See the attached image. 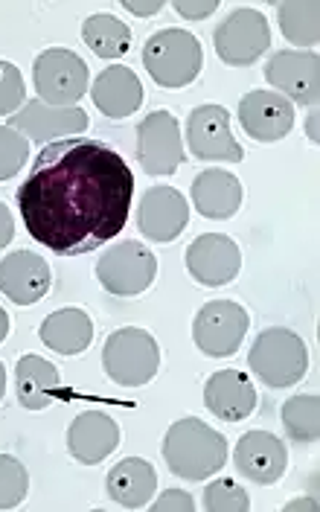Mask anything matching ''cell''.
Here are the masks:
<instances>
[{"instance_id": "1", "label": "cell", "mask_w": 320, "mask_h": 512, "mask_svg": "<svg viewBox=\"0 0 320 512\" xmlns=\"http://www.w3.org/2000/svg\"><path fill=\"white\" fill-rule=\"evenodd\" d=\"M134 172L99 140L47 143L18 190V210L32 239L62 256L88 254L128 222Z\"/></svg>"}, {"instance_id": "2", "label": "cell", "mask_w": 320, "mask_h": 512, "mask_svg": "<svg viewBox=\"0 0 320 512\" xmlns=\"http://www.w3.org/2000/svg\"><path fill=\"white\" fill-rule=\"evenodd\" d=\"M163 460L172 475L184 480H207L227 463V440L207 422L187 416L169 425L163 437Z\"/></svg>"}, {"instance_id": "3", "label": "cell", "mask_w": 320, "mask_h": 512, "mask_svg": "<svg viewBox=\"0 0 320 512\" xmlns=\"http://www.w3.org/2000/svg\"><path fill=\"white\" fill-rule=\"evenodd\" d=\"M201 44L187 30H160L143 47V64L160 88H187L201 73Z\"/></svg>"}, {"instance_id": "4", "label": "cell", "mask_w": 320, "mask_h": 512, "mask_svg": "<svg viewBox=\"0 0 320 512\" xmlns=\"http://www.w3.org/2000/svg\"><path fill=\"white\" fill-rule=\"evenodd\" d=\"M248 364L256 379L268 387H291L309 370V350L297 332L274 326L256 335L248 352Z\"/></svg>"}, {"instance_id": "5", "label": "cell", "mask_w": 320, "mask_h": 512, "mask_svg": "<svg viewBox=\"0 0 320 512\" xmlns=\"http://www.w3.org/2000/svg\"><path fill=\"white\" fill-rule=\"evenodd\" d=\"M102 367L108 379L120 387H143L160 370L158 341L137 326H126L108 335L102 350Z\"/></svg>"}, {"instance_id": "6", "label": "cell", "mask_w": 320, "mask_h": 512, "mask_svg": "<svg viewBox=\"0 0 320 512\" xmlns=\"http://www.w3.org/2000/svg\"><path fill=\"white\" fill-rule=\"evenodd\" d=\"M32 76H35L38 99L47 105H56V108L76 105L88 94V85H91L88 64L82 62L73 50H64V47L44 50L32 64Z\"/></svg>"}, {"instance_id": "7", "label": "cell", "mask_w": 320, "mask_h": 512, "mask_svg": "<svg viewBox=\"0 0 320 512\" xmlns=\"http://www.w3.org/2000/svg\"><path fill=\"white\" fill-rule=\"evenodd\" d=\"M155 274H158V259L146 245H140L134 239L117 242L96 262V280L102 283L105 291H111L117 297L143 294L155 283Z\"/></svg>"}, {"instance_id": "8", "label": "cell", "mask_w": 320, "mask_h": 512, "mask_svg": "<svg viewBox=\"0 0 320 512\" xmlns=\"http://www.w3.org/2000/svg\"><path fill=\"white\" fill-rule=\"evenodd\" d=\"M213 44H216V53L224 64L251 67L271 47L268 18L259 9L239 6L224 15L222 24L213 32Z\"/></svg>"}, {"instance_id": "9", "label": "cell", "mask_w": 320, "mask_h": 512, "mask_svg": "<svg viewBox=\"0 0 320 512\" xmlns=\"http://www.w3.org/2000/svg\"><path fill=\"white\" fill-rule=\"evenodd\" d=\"M251 326L248 312L233 300H213L192 320L195 347L210 358H227L242 347Z\"/></svg>"}, {"instance_id": "10", "label": "cell", "mask_w": 320, "mask_h": 512, "mask_svg": "<svg viewBox=\"0 0 320 512\" xmlns=\"http://www.w3.org/2000/svg\"><path fill=\"white\" fill-rule=\"evenodd\" d=\"M137 160L143 172L155 178L178 172V166L184 163V140L172 111H152L149 117H143L137 128Z\"/></svg>"}, {"instance_id": "11", "label": "cell", "mask_w": 320, "mask_h": 512, "mask_svg": "<svg viewBox=\"0 0 320 512\" xmlns=\"http://www.w3.org/2000/svg\"><path fill=\"white\" fill-rule=\"evenodd\" d=\"M187 143L192 158L210 163H239L242 146L230 131V114L222 105H198L187 120Z\"/></svg>"}, {"instance_id": "12", "label": "cell", "mask_w": 320, "mask_h": 512, "mask_svg": "<svg viewBox=\"0 0 320 512\" xmlns=\"http://www.w3.org/2000/svg\"><path fill=\"white\" fill-rule=\"evenodd\" d=\"M265 79L288 102L315 105L320 96V56L315 50H280L265 64Z\"/></svg>"}, {"instance_id": "13", "label": "cell", "mask_w": 320, "mask_h": 512, "mask_svg": "<svg viewBox=\"0 0 320 512\" xmlns=\"http://www.w3.org/2000/svg\"><path fill=\"white\" fill-rule=\"evenodd\" d=\"M190 224V207L187 198L172 187H149L140 195L137 210V227L149 242H175L184 227Z\"/></svg>"}, {"instance_id": "14", "label": "cell", "mask_w": 320, "mask_h": 512, "mask_svg": "<svg viewBox=\"0 0 320 512\" xmlns=\"http://www.w3.org/2000/svg\"><path fill=\"white\" fill-rule=\"evenodd\" d=\"M9 126L21 131L30 143H44L47 146V140L82 134L85 128L91 126V120L79 105L56 108V105L41 102V99H30V102L21 105V111H15L9 117Z\"/></svg>"}, {"instance_id": "15", "label": "cell", "mask_w": 320, "mask_h": 512, "mask_svg": "<svg viewBox=\"0 0 320 512\" xmlns=\"http://www.w3.org/2000/svg\"><path fill=\"white\" fill-rule=\"evenodd\" d=\"M233 466L242 478L268 486L286 475L288 448L271 431H248L233 448Z\"/></svg>"}, {"instance_id": "16", "label": "cell", "mask_w": 320, "mask_h": 512, "mask_svg": "<svg viewBox=\"0 0 320 512\" xmlns=\"http://www.w3.org/2000/svg\"><path fill=\"white\" fill-rule=\"evenodd\" d=\"M184 256H187V271L192 274V280H198L201 286L207 288L227 286L242 268L239 245L230 236H222V233L198 236Z\"/></svg>"}, {"instance_id": "17", "label": "cell", "mask_w": 320, "mask_h": 512, "mask_svg": "<svg viewBox=\"0 0 320 512\" xmlns=\"http://www.w3.org/2000/svg\"><path fill=\"white\" fill-rule=\"evenodd\" d=\"M239 123L259 143H277L294 126V105L277 91H251L239 102Z\"/></svg>"}, {"instance_id": "18", "label": "cell", "mask_w": 320, "mask_h": 512, "mask_svg": "<svg viewBox=\"0 0 320 512\" xmlns=\"http://www.w3.org/2000/svg\"><path fill=\"white\" fill-rule=\"evenodd\" d=\"M117 446H120V425L114 416L99 408L82 411L67 428V448L85 466L102 463Z\"/></svg>"}, {"instance_id": "19", "label": "cell", "mask_w": 320, "mask_h": 512, "mask_svg": "<svg viewBox=\"0 0 320 512\" xmlns=\"http://www.w3.org/2000/svg\"><path fill=\"white\" fill-rule=\"evenodd\" d=\"M0 291L18 303L32 306L50 291V265L35 251H15L0 259Z\"/></svg>"}, {"instance_id": "20", "label": "cell", "mask_w": 320, "mask_h": 512, "mask_svg": "<svg viewBox=\"0 0 320 512\" xmlns=\"http://www.w3.org/2000/svg\"><path fill=\"white\" fill-rule=\"evenodd\" d=\"M256 387L251 376L239 370H219L204 384V405L207 411L224 422H242L256 411Z\"/></svg>"}, {"instance_id": "21", "label": "cell", "mask_w": 320, "mask_h": 512, "mask_svg": "<svg viewBox=\"0 0 320 512\" xmlns=\"http://www.w3.org/2000/svg\"><path fill=\"white\" fill-rule=\"evenodd\" d=\"M94 105L111 120H126L143 105L140 76L126 64H111L94 79Z\"/></svg>"}, {"instance_id": "22", "label": "cell", "mask_w": 320, "mask_h": 512, "mask_svg": "<svg viewBox=\"0 0 320 512\" xmlns=\"http://www.w3.org/2000/svg\"><path fill=\"white\" fill-rule=\"evenodd\" d=\"M192 204L204 219H233L242 207V181L227 169H204L192 181Z\"/></svg>"}, {"instance_id": "23", "label": "cell", "mask_w": 320, "mask_h": 512, "mask_svg": "<svg viewBox=\"0 0 320 512\" xmlns=\"http://www.w3.org/2000/svg\"><path fill=\"white\" fill-rule=\"evenodd\" d=\"M105 489H108V498L117 501L120 507L140 510V507H146L152 501V495L158 489L155 466L149 460H143V457H126L108 472Z\"/></svg>"}, {"instance_id": "24", "label": "cell", "mask_w": 320, "mask_h": 512, "mask_svg": "<svg viewBox=\"0 0 320 512\" xmlns=\"http://www.w3.org/2000/svg\"><path fill=\"white\" fill-rule=\"evenodd\" d=\"M18 382V402L27 411H44L50 408L62 393V376L56 364H50L41 355H24L15 367Z\"/></svg>"}, {"instance_id": "25", "label": "cell", "mask_w": 320, "mask_h": 512, "mask_svg": "<svg viewBox=\"0 0 320 512\" xmlns=\"http://www.w3.org/2000/svg\"><path fill=\"white\" fill-rule=\"evenodd\" d=\"M38 335L47 344V350L59 355H79L94 341V320L82 309H59L44 318Z\"/></svg>"}, {"instance_id": "26", "label": "cell", "mask_w": 320, "mask_h": 512, "mask_svg": "<svg viewBox=\"0 0 320 512\" xmlns=\"http://www.w3.org/2000/svg\"><path fill=\"white\" fill-rule=\"evenodd\" d=\"M82 38L99 59H120L131 50V30L117 15H108V12L91 15L82 24Z\"/></svg>"}, {"instance_id": "27", "label": "cell", "mask_w": 320, "mask_h": 512, "mask_svg": "<svg viewBox=\"0 0 320 512\" xmlns=\"http://www.w3.org/2000/svg\"><path fill=\"white\" fill-rule=\"evenodd\" d=\"M277 15H280V30H283V35H286L291 44H297V47L318 44V0H283L277 6Z\"/></svg>"}, {"instance_id": "28", "label": "cell", "mask_w": 320, "mask_h": 512, "mask_svg": "<svg viewBox=\"0 0 320 512\" xmlns=\"http://www.w3.org/2000/svg\"><path fill=\"white\" fill-rule=\"evenodd\" d=\"M280 416H283V428H286L288 440H294L300 446L318 443L320 402L315 393H297V396L286 399Z\"/></svg>"}, {"instance_id": "29", "label": "cell", "mask_w": 320, "mask_h": 512, "mask_svg": "<svg viewBox=\"0 0 320 512\" xmlns=\"http://www.w3.org/2000/svg\"><path fill=\"white\" fill-rule=\"evenodd\" d=\"M27 492H30L27 466L12 454H0V510H12L24 504Z\"/></svg>"}, {"instance_id": "30", "label": "cell", "mask_w": 320, "mask_h": 512, "mask_svg": "<svg viewBox=\"0 0 320 512\" xmlns=\"http://www.w3.org/2000/svg\"><path fill=\"white\" fill-rule=\"evenodd\" d=\"M204 507L210 512H248L251 498L233 478H216L204 489Z\"/></svg>"}, {"instance_id": "31", "label": "cell", "mask_w": 320, "mask_h": 512, "mask_svg": "<svg viewBox=\"0 0 320 512\" xmlns=\"http://www.w3.org/2000/svg\"><path fill=\"white\" fill-rule=\"evenodd\" d=\"M30 158V140L12 126H0V181L15 178Z\"/></svg>"}, {"instance_id": "32", "label": "cell", "mask_w": 320, "mask_h": 512, "mask_svg": "<svg viewBox=\"0 0 320 512\" xmlns=\"http://www.w3.org/2000/svg\"><path fill=\"white\" fill-rule=\"evenodd\" d=\"M24 76L12 62H0V117H12L24 105Z\"/></svg>"}, {"instance_id": "33", "label": "cell", "mask_w": 320, "mask_h": 512, "mask_svg": "<svg viewBox=\"0 0 320 512\" xmlns=\"http://www.w3.org/2000/svg\"><path fill=\"white\" fill-rule=\"evenodd\" d=\"M195 510V498L184 489H166L158 501L152 504V512H192Z\"/></svg>"}, {"instance_id": "34", "label": "cell", "mask_w": 320, "mask_h": 512, "mask_svg": "<svg viewBox=\"0 0 320 512\" xmlns=\"http://www.w3.org/2000/svg\"><path fill=\"white\" fill-rule=\"evenodd\" d=\"M172 9L187 21H204L219 9V0H172Z\"/></svg>"}, {"instance_id": "35", "label": "cell", "mask_w": 320, "mask_h": 512, "mask_svg": "<svg viewBox=\"0 0 320 512\" xmlns=\"http://www.w3.org/2000/svg\"><path fill=\"white\" fill-rule=\"evenodd\" d=\"M123 6H126L131 15H140V18H149V15H158L160 9H163V0H152V3H137V0H123Z\"/></svg>"}, {"instance_id": "36", "label": "cell", "mask_w": 320, "mask_h": 512, "mask_svg": "<svg viewBox=\"0 0 320 512\" xmlns=\"http://www.w3.org/2000/svg\"><path fill=\"white\" fill-rule=\"evenodd\" d=\"M15 236V222H12V213L6 210V204L0 201V251L12 242Z\"/></svg>"}, {"instance_id": "37", "label": "cell", "mask_w": 320, "mask_h": 512, "mask_svg": "<svg viewBox=\"0 0 320 512\" xmlns=\"http://www.w3.org/2000/svg\"><path fill=\"white\" fill-rule=\"evenodd\" d=\"M6 335H9V315H6V309L0 306V344L6 341Z\"/></svg>"}, {"instance_id": "38", "label": "cell", "mask_w": 320, "mask_h": 512, "mask_svg": "<svg viewBox=\"0 0 320 512\" xmlns=\"http://www.w3.org/2000/svg\"><path fill=\"white\" fill-rule=\"evenodd\" d=\"M309 137L318 143V111H312V114H309Z\"/></svg>"}, {"instance_id": "39", "label": "cell", "mask_w": 320, "mask_h": 512, "mask_svg": "<svg viewBox=\"0 0 320 512\" xmlns=\"http://www.w3.org/2000/svg\"><path fill=\"white\" fill-rule=\"evenodd\" d=\"M286 510H315V501H303L300 498V501H291Z\"/></svg>"}, {"instance_id": "40", "label": "cell", "mask_w": 320, "mask_h": 512, "mask_svg": "<svg viewBox=\"0 0 320 512\" xmlns=\"http://www.w3.org/2000/svg\"><path fill=\"white\" fill-rule=\"evenodd\" d=\"M3 393H6V370H3V364H0V399H3Z\"/></svg>"}]
</instances>
